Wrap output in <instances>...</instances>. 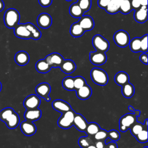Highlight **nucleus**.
Wrapping results in <instances>:
<instances>
[{
    "label": "nucleus",
    "mask_w": 148,
    "mask_h": 148,
    "mask_svg": "<svg viewBox=\"0 0 148 148\" xmlns=\"http://www.w3.org/2000/svg\"><path fill=\"white\" fill-rule=\"evenodd\" d=\"M0 120L3 121L9 129L16 128L20 123L18 114L10 107L5 108L0 111Z\"/></svg>",
    "instance_id": "obj_1"
},
{
    "label": "nucleus",
    "mask_w": 148,
    "mask_h": 148,
    "mask_svg": "<svg viewBox=\"0 0 148 148\" xmlns=\"http://www.w3.org/2000/svg\"><path fill=\"white\" fill-rule=\"evenodd\" d=\"M20 16L19 12L14 8L7 9L3 16L5 25L8 28H14L19 23Z\"/></svg>",
    "instance_id": "obj_2"
},
{
    "label": "nucleus",
    "mask_w": 148,
    "mask_h": 148,
    "mask_svg": "<svg viewBox=\"0 0 148 148\" xmlns=\"http://www.w3.org/2000/svg\"><path fill=\"white\" fill-rule=\"evenodd\" d=\"M90 76L92 82L99 86H105L108 82L109 78L106 72L98 68H94L91 69Z\"/></svg>",
    "instance_id": "obj_3"
},
{
    "label": "nucleus",
    "mask_w": 148,
    "mask_h": 148,
    "mask_svg": "<svg viewBox=\"0 0 148 148\" xmlns=\"http://www.w3.org/2000/svg\"><path fill=\"white\" fill-rule=\"evenodd\" d=\"M76 113L72 109L62 113L61 116L58 120V125L63 129L70 128L73 125V119Z\"/></svg>",
    "instance_id": "obj_4"
},
{
    "label": "nucleus",
    "mask_w": 148,
    "mask_h": 148,
    "mask_svg": "<svg viewBox=\"0 0 148 148\" xmlns=\"http://www.w3.org/2000/svg\"><path fill=\"white\" fill-rule=\"evenodd\" d=\"M92 44L96 51L105 53L109 49L108 40L99 34L94 36L92 39Z\"/></svg>",
    "instance_id": "obj_5"
},
{
    "label": "nucleus",
    "mask_w": 148,
    "mask_h": 148,
    "mask_svg": "<svg viewBox=\"0 0 148 148\" xmlns=\"http://www.w3.org/2000/svg\"><path fill=\"white\" fill-rule=\"evenodd\" d=\"M114 43L120 47H125L129 45L130 38L128 32L124 30L120 29L116 31L113 35Z\"/></svg>",
    "instance_id": "obj_6"
},
{
    "label": "nucleus",
    "mask_w": 148,
    "mask_h": 148,
    "mask_svg": "<svg viewBox=\"0 0 148 148\" xmlns=\"http://www.w3.org/2000/svg\"><path fill=\"white\" fill-rule=\"evenodd\" d=\"M51 91V87L47 83L43 82L39 84L35 88L36 95L40 98H44L46 101H50L49 94Z\"/></svg>",
    "instance_id": "obj_7"
},
{
    "label": "nucleus",
    "mask_w": 148,
    "mask_h": 148,
    "mask_svg": "<svg viewBox=\"0 0 148 148\" xmlns=\"http://www.w3.org/2000/svg\"><path fill=\"white\" fill-rule=\"evenodd\" d=\"M40 104V98L35 94H31L27 96L23 102V105L26 109H37Z\"/></svg>",
    "instance_id": "obj_8"
},
{
    "label": "nucleus",
    "mask_w": 148,
    "mask_h": 148,
    "mask_svg": "<svg viewBox=\"0 0 148 148\" xmlns=\"http://www.w3.org/2000/svg\"><path fill=\"white\" fill-rule=\"evenodd\" d=\"M45 60L51 68H60L64 60L63 57L58 53H53L47 55Z\"/></svg>",
    "instance_id": "obj_9"
},
{
    "label": "nucleus",
    "mask_w": 148,
    "mask_h": 148,
    "mask_svg": "<svg viewBox=\"0 0 148 148\" xmlns=\"http://www.w3.org/2000/svg\"><path fill=\"white\" fill-rule=\"evenodd\" d=\"M90 62L95 65H101L104 64L107 60V56L105 53L96 51L90 53Z\"/></svg>",
    "instance_id": "obj_10"
},
{
    "label": "nucleus",
    "mask_w": 148,
    "mask_h": 148,
    "mask_svg": "<svg viewBox=\"0 0 148 148\" xmlns=\"http://www.w3.org/2000/svg\"><path fill=\"white\" fill-rule=\"evenodd\" d=\"M137 117H138V116L135 113H127L123 115L120 119L119 125L124 126L127 130H128L132 124L137 121Z\"/></svg>",
    "instance_id": "obj_11"
},
{
    "label": "nucleus",
    "mask_w": 148,
    "mask_h": 148,
    "mask_svg": "<svg viewBox=\"0 0 148 148\" xmlns=\"http://www.w3.org/2000/svg\"><path fill=\"white\" fill-rule=\"evenodd\" d=\"M14 34L18 38L29 39L31 38V33L25 24H18L14 28Z\"/></svg>",
    "instance_id": "obj_12"
},
{
    "label": "nucleus",
    "mask_w": 148,
    "mask_h": 148,
    "mask_svg": "<svg viewBox=\"0 0 148 148\" xmlns=\"http://www.w3.org/2000/svg\"><path fill=\"white\" fill-rule=\"evenodd\" d=\"M21 132L27 136H31L35 134L36 131V125L34 123L29 121H24L20 124Z\"/></svg>",
    "instance_id": "obj_13"
},
{
    "label": "nucleus",
    "mask_w": 148,
    "mask_h": 148,
    "mask_svg": "<svg viewBox=\"0 0 148 148\" xmlns=\"http://www.w3.org/2000/svg\"><path fill=\"white\" fill-rule=\"evenodd\" d=\"M38 25L43 29L49 28L52 24V17L47 13H40L36 20Z\"/></svg>",
    "instance_id": "obj_14"
},
{
    "label": "nucleus",
    "mask_w": 148,
    "mask_h": 148,
    "mask_svg": "<svg viewBox=\"0 0 148 148\" xmlns=\"http://www.w3.org/2000/svg\"><path fill=\"white\" fill-rule=\"evenodd\" d=\"M82 28L85 31H90L94 27V21L93 18L88 15L82 16L77 21Z\"/></svg>",
    "instance_id": "obj_15"
},
{
    "label": "nucleus",
    "mask_w": 148,
    "mask_h": 148,
    "mask_svg": "<svg viewBox=\"0 0 148 148\" xmlns=\"http://www.w3.org/2000/svg\"><path fill=\"white\" fill-rule=\"evenodd\" d=\"M87 124L88 123L84 117L80 113H76L73 119V125H74L77 130L81 132H84Z\"/></svg>",
    "instance_id": "obj_16"
},
{
    "label": "nucleus",
    "mask_w": 148,
    "mask_h": 148,
    "mask_svg": "<svg viewBox=\"0 0 148 148\" xmlns=\"http://www.w3.org/2000/svg\"><path fill=\"white\" fill-rule=\"evenodd\" d=\"M53 109L59 112L64 113L72 109L71 105L66 101L62 99H56L52 102Z\"/></svg>",
    "instance_id": "obj_17"
},
{
    "label": "nucleus",
    "mask_w": 148,
    "mask_h": 148,
    "mask_svg": "<svg viewBox=\"0 0 148 148\" xmlns=\"http://www.w3.org/2000/svg\"><path fill=\"white\" fill-rule=\"evenodd\" d=\"M134 19L139 23H143L147 20V8L141 6L140 8L135 11L134 14Z\"/></svg>",
    "instance_id": "obj_18"
},
{
    "label": "nucleus",
    "mask_w": 148,
    "mask_h": 148,
    "mask_svg": "<svg viewBox=\"0 0 148 148\" xmlns=\"http://www.w3.org/2000/svg\"><path fill=\"white\" fill-rule=\"evenodd\" d=\"M75 91L77 97L82 100H86L88 99L92 94L91 88L87 83Z\"/></svg>",
    "instance_id": "obj_19"
},
{
    "label": "nucleus",
    "mask_w": 148,
    "mask_h": 148,
    "mask_svg": "<svg viewBox=\"0 0 148 148\" xmlns=\"http://www.w3.org/2000/svg\"><path fill=\"white\" fill-rule=\"evenodd\" d=\"M41 115V110L37 108L34 109H27L24 113V117L26 120L33 122L39 120L40 118Z\"/></svg>",
    "instance_id": "obj_20"
},
{
    "label": "nucleus",
    "mask_w": 148,
    "mask_h": 148,
    "mask_svg": "<svg viewBox=\"0 0 148 148\" xmlns=\"http://www.w3.org/2000/svg\"><path fill=\"white\" fill-rule=\"evenodd\" d=\"M14 61L16 63L20 66L27 65L29 61V56L25 51H19L14 56Z\"/></svg>",
    "instance_id": "obj_21"
},
{
    "label": "nucleus",
    "mask_w": 148,
    "mask_h": 148,
    "mask_svg": "<svg viewBox=\"0 0 148 148\" xmlns=\"http://www.w3.org/2000/svg\"><path fill=\"white\" fill-rule=\"evenodd\" d=\"M61 70L66 74L73 73L76 69V65L75 62L71 60H64L60 66Z\"/></svg>",
    "instance_id": "obj_22"
},
{
    "label": "nucleus",
    "mask_w": 148,
    "mask_h": 148,
    "mask_svg": "<svg viewBox=\"0 0 148 148\" xmlns=\"http://www.w3.org/2000/svg\"><path fill=\"white\" fill-rule=\"evenodd\" d=\"M123 0H110L105 10L109 14H114L119 12L120 4Z\"/></svg>",
    "instance_id": "obj_23"
},
{
    "label": "nucleus",
    "mask_w": 148,
    "mask_h": 148,
    "mask_svg": "<svg viewBox=\"0 0 148 148\" xmlns=\"http://www.w3.org/2000/svg\"><path fill=\"white\" fill-rule=\"evenodd\" d=\"M129 75L127 73L124 71H120L117 72L114 77V80L115 83L120 86H122L124 84L129 82Z\"/></svg>",
    "instance_id": "obj_24"
},
{
    "label": "nucleus",
    "mask_w": 148,
    "mask_h": 148,
    "mask_svg": "<svg viewBox=\"0 0 148 148\" xmlns=\"http://www.w3.org/2000/svg\"><path fill=\"white\" fill-rule=\"evenodd\" d=\"M35 68L38 72L46 73L50 71L51 67L45 59H41L36 62Z\"/></svg>",
    "instance_id": "obj_25"
},
{
    "label": "nucleus",
    "mask_w": 148,
    "mask_h": 148,
    "mask_svg": "<svg viewBox=\"0 0 148 148\" xmlns=\"http://www.w3.org/2000/svg\"><path fill=\"white\" fill-rule=\"evenodd\" d=\"M121 92L123 96L127 98H131L135 93V88L134 86L129 82L122 86Z\"/></svg>",
    "instance_id": "obj_26"
},
{
    "label": "nucleus",
    "mask_w": 148,
    "mask_h": 148,
    "mask_svg": "<svg viewBox=\"0 0 148 148\" xmlns=\"http://www.w3.org/2000/svg\"><path fill=\"white\" fill-rule=\"evenodd\" d=\"M84 32L85 31L82 28L78 22L74 23L71 26L70 34L72 36L75 38H78L82 36Z\"/></svg>",
    "instance_id": "obj_27"
},
{
    "label": "nucleus",
    "mask_w": 148,
    "mask_h": 148,
    "mask_svg": "<svg viewBox=\"0 0 148 148\" xmlns=\"http://www.w3.org/2000/svg\"><path fill=\"white\" fill-rule=\"evenodd\" d=\"M27 28L31 33V38L34 40H38L41 37L40 31L36 27L35 25L31 23H27L25 24Z\"/></svg>",
    "instance_id": "obj_28"
},
{
    "label": "nucleus",
    "mask_w": 148,
    "mask_h": 148,
    "mask_svg": "<svg viewBox=\"0 0 148 148\" xmlns=\"http://www.w3.org/2000/svg\"><path fill=\"white\" fill-rule=\"evenodd\" d=\"M69 12L72 17L75 18H80L82 16H83L84 14L83 11L82 10V9L76 2L72 3L70 6Z\"/></svg>",
    "instance_id": "obj_29"
},
{
    "label": "nucleus",
    "mask_w": 148,
    "mask_h": 148,
    "mask_svg": "<svg viewBox=\"0 0 148 148\" xmlns=\"http://www.w3.org/2000/svg\"><path fill=\"white\" fill-rule=\"evenodd\" d=\"M147 119H146L145 121L144 124L145 125V128H144L140 132H139L135 137L136 140L140 143H146L147 142Z\"/></svg>",
    "instance_id": "obj_30"
},
{
    "label": "nucleus",
    "mask_w": 148,
    "mask_h": 148,
    "mask_svg": "<svg viewBox=\"0 0 148 148\" xmlns=\"http://www.w3.org/2000/svg\"><path fill=\"white\" fill-rule=\"evenodd\" d=\"M101 128L97 123L95 122H91V123H88L84 132L88 135L92 136V135H94Z\"/></svg>",
    "instance_id": "obj_31"
},
{
    "label": "nucleus",
    "mask_w": 148,
    "mask_h": 148,
    "mask_svg": "<svg viewBox=\"0 0 148 148\" xmlns=\"http://www.w3.org/2000/svg\"><path fill=\"white\" fill-rule=\"evenodd\" d=\"M130 48L132 52L138 53L140 51V38L136 37L130 41Z\"/></svg>",
    "instance_id": "obj_32"
},
{
    "label": "nucleus",
    "mask_w": 148,
    "mask_h": 148,
    "mask_svg": "<svg viewBox=\"0 0 148 148\" xmlns=\"http://www.w3.org/2000/svg\"><path fill=\"white\" fill-rule=\"evenodd\" d=\"M132 10L131 0H123L120 6L119 12L124 14H127Z\"/></svg>",
    "instance_id": "obj_33"
},
{
    "label": "nucleus",
    "mask_w": 148,
    "mask_h": 148,
    "mask_svg": "<svg viewBox=\"0 0 148 148\" xmlns=\"http://www.w3.org/2000/svg\"><path fill=\"white\" fill-rule=\"evenodd\" d=\"M62 87L66 90L73 91L75 90L73 84V77L71 76H66L62 80Z\"/></svg>",
    "instance_id": "obj_34"
},
{
    "label": "nucleus",
    "mask_w": 148,
    "mask_h": 148,
    "mask_svg": "<svg viewBox=\"0 0 148 148\" xmlns=\"http://www.w3.org/2000/svg\"><path fill=\"white\" fill-rule=\"evenodd\" d=\"M145 127V124H142L139 122L136 121L134 124H132L130 128L131 133L134 136H135L139 132H140Z\"/></svg>",
    "instance_id": "obj_35"
},
{
    "label": "nucleus",
    "mask_w": 148,
    "mask_h": 148,
    "mask_svg": "<svg viewBox=\"0 0 148 148\" xmlns=\"http://www.w3.org/2000/svg\"><path fill=\"white\" fill-rule=\"evenodd\" d=\"M76 3L84 13L88 11L91 6V0H78Z\"/></svg>",
    "instance_id": "obj_36"
},
{
    "label": "nucleus",
    "mask_w": 148,
    "mask_h": 148,
    "mask_svg": "<svg viewBox=\"0 0 148 148\" xmlns=\"http://www.w3.org/2000/svg\"><path fill=\"white\" fill-rule=\"evenodd\" d=\"M73 84L75 90H76L85 85L86 84V82L83 77L77 76L73 77Z\"/></svg>",
    "instance_id": "obj_37"
},
{
    "label": "nucleus",
    "mask_w": 148,
    "mask_h": 148,
    "mask_svg": "<svg viewBox=\"0 0 148 148\" xmlns=\"http://www.w3.org/2000/svg\"><path fill=\"white\" fill-rule=\"evenodd\" d=\"M78 143L82 148H86L92 144V142L87 136H81L78 140Z\"/></svg>",
    "instance_id": "obj_38"
},
{
    "label": "nucleus",
    "mask_w": 148,
    "mask_h": 148,
    "mask_svg": "<svg viewBox=\"0 0 148 148\" xmlns=\"http://www.w3.org/2000/svg\"><path fill=\"white\" fill-rule=\"evenodd\" d=\"M94 136L97 140H103L108 138V131L103 129H100Z\"/></svg>",
    "instance_id": "obj_39"
},
{
    "label": "nucleus",
    "mask_w": 148,
    "mask_h": 148,
    "mask_svg": "<svg viewBox=\"0 0 148 148\" xmlns=\"http://www.w3.org/2000/svg\"><path fill=\"white\" fill-rule=\"evenodd\" d=\"M120 137L119 132L115 130H112L108 131V138H109L112 141H117Z\"/></svg>",
    "instance_id": "obj_40"
},
{
    "label": "nucleus",
    "mask_w": 148,
    "mask_h": 148,
    "mask_svg": "<svg viewBox=\"0 0 148 148\" xmlns=\"http://www.w3.org/2000/svg\"><path fill=\"white\" fill-rule=\"evenodd\" d=\"M147 34H145L140 38V51L147 53Z\"/></svg>",
    "instance_id": "obj_41"
},
{
    "label": "nucleus",
    "mask_w": 148,
    "mask_h": 148,
    "mask_svg": "<svg viewBox=\"0 0 148 148\" xmlns=\"http://www.w3.org/2000/svg\"><path fill=\"white\" fill-rule=\"evenodd\" d=\"M131 5L132 10H138L139 9L141 5L139 0H131Z\"/></svg>",
    "instance_id": "obj_42"
},
{
    "label": "nucleus",
    "mask_w": 148,
    "mask_h": 148,
    "mask_svg": "<svg viewBox=\"0 0 148 148\" xmlns=\"http://www.w3.org/2000/svg\"><path fill=\"white\" fill-rule=\"evenodd\" d=\"M110 0H98V5L99 8L105 9L109 3Z\"/></svg>",
    "instance_id": "obj_43"
},
{
    "label": "nucleus",
    "mask_w": 148,
    "mask_h": 148,
    "mask_svg": "<svg viewBox=\"0 0 148 148\" xmlns=\"http://www.w3.org/2000/svg\"><path fill=\"white\" fill-rule=\"evenodd\" d=\"M38 1L40 6L44 8H46L51 5L53 0H38Z\"/></svg>",
    "instance_id": "obj_44"
},
{
    "label": "nucleus",
    "mask_w": 148,
    "mask_h": 148,
    "mask_svg": "<svg viewBox=\"0 0 148 148\" xmlns=\"http://www.w3.org/2000/svg\"><path fill=\"white\" fill-rule=\"evenodd\" d=\"M139 59L143 64L145 65L147 64V54L146 53H143L142 54H140Z\"/></svg>",
    "instance_id": "obj_45"
},
{
    "label": "nucleus",
    "mask_w": 148,
    "mask_h": 148,
    "mask_svg": "<svg viewBox=\"0 0 148 148\" xmlns=\"http://www.w3.org/2000/svg\"><path fill=\"white\" fill-rule=\"evenodd\" d=\"M95 146L97 148H105V142L103 140H97Z\"/></svg>",
    "instance_id": "obj_46"
},
{
    "label": "nucleus",
    "mask_w": 148,
    "mask_h": 148,
    "mask_svg": "<svg viewBox=\"0 0 148 148\" xmlns=\"http://www.w3.org/2000/svg\"><path fill=\"white\" fill-rule=\"evenodd\" d=\"M107 148H117V145L115 142H110L106 144Z\"/></svg>",
    "instance_id": "obj_47"
},
{
    "label": "nucleus",
    "mask_w": 148,
    "mask_h": 148,
    "mask_svg": "<svg viewBox=\"0 0 148 148\" xmlns=\"http://www.w3.org/2000/svg\"><path fill=\"white\" fill-rule=\"evenodd\" d=\"M128 109H129L130 110H131V111H132V112H134V113H135V114H138V117L140 116V112L139 110H135V109H134V108H133L132 106H129L128 107Z\"/></svg>",
    "instance_id": "obj_48"
},
{
    "label": "nucleus",
    "mask_w": 148,
    "mask_h": 148,
    "mask_svg": "<svg viewBox=\"0 0 148 148\" xmlns=\"http://www.w3.org/2000/svg\"><path fill=\"white\" fill-rule=\"evenodd\" d=\"M141 6H147V0H139Z\"/></svg>",
    "instance_id": "obj_49"
},
{
    "label": "nucleus",
    "mask_w": 148,
    "mask_h": 148,
    "mask_svg": "<svg viewBox=\"0 0 148 148\" xmlns=\"http://www.w3.org/2000/svg\"><path fill=\"white\" fill-rule=\"evenodd\" d=\"M5 7V4L4 2L2 0H0V12H1Z\"/></svg>",
    "instance_id": "obj_50"
},
{
    "label": "nucleus",
    "mask_w": 148,
    "mask_h": 148,
    "mask_svg": "<svg viewBox=\"0 0 148 148\" xmlns=\"http://www.w3.org/2000/svg\"><path fill=\"white\" fill-rule=\"evenodd\" d=\"M86 148H97V147H96V146H95V145L91 144V145H89V146H88L87 147H86Z\"/></svg>",
    "instance_id": "obj_51"
},
{
    "label": "nucleus",
    "mask_w": 148,
    "mask_h": 148,
    "mask_svg": "<svg viewBox=\"0 0 148 148\" xmlns=\"http://www.w3.org/2000/svg\"><path fill=\"white\" fill-rule=\"evenodd\" d=\"M1 89H2V84H1V83L0 82V91H1Z\"/></svg>",
    "instance_id": "obj_52"
},
{
    "label": "nucleus",
    "mask_w": 148,
    "mask_h": 148,
    "mask_svg": "<svg viewBox=\"0 0 148 148\" xmlns=\"http://www.w3.org/2000/svg\"><path fill=\"white\" fill-rule=\"evenodd\" d=\"M65 1H71L72 0H65Z\"/></svg>",
    "instance_id": "obj_53"
},
{
    "label": "nucleus",
    "mask_w": 148,
    "mask_h": 148,
    "mask_svg": "<svg viewBox=\"0 0 148 148\" xmlns=\"http://www.w3.org/2000/svg\"><path fill=\"white\" fill-rule=\"evenodd\" d=\"M143 148H148V147H147V146H145V147H143Z\"/></svg>",
    "instance_id": "obj_54"
},
{
    "label": "nucleus",
    "mask_w": 148,
    "mask_h": 148,
    "mask_svg": "<svg viewBox=\"0 0 148 148\" xmlns=\"http://www.w3.org/2000/svg\"><path fill=\"white\" fill-rule=\"evenodd\" d=\"M106 148H107V147H106Z\"/></svg>",
    "instance_id": "obj_55"
}]
</instances>
